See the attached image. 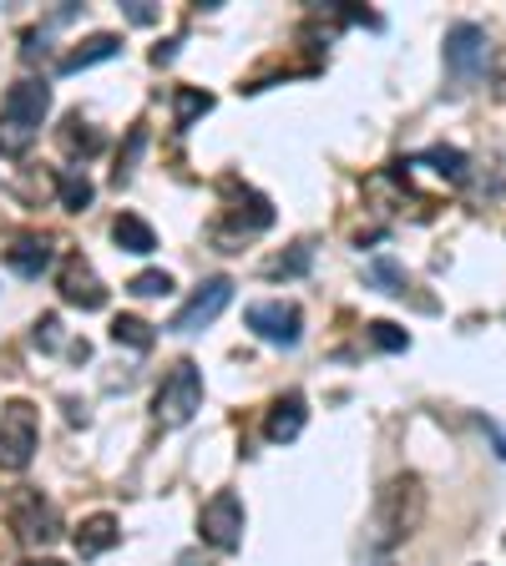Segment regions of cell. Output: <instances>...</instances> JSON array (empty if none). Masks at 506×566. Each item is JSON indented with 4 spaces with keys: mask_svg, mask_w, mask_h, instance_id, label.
Instances as JSON below:
<instances>
[{
    "mask_svg": "<svg viewBox=\"0 0 506 566\" xmlns=\"http://www.w3.org/2000/svg\"><path fill=\"white\" fill-rule=\"evenodd\" d=\"M309 409H304V395H284L274 400V409H268L264 420V435L274 440V446H289V440H299V430H304Z\"/></svg>",
    "mask_w": 506,
    "mask_h": 566,
    "instance_id": "11",
    "label": "cell"
},
{
    "mask_svg": "<svg viewBox=\"0 0 506 566\" xmlns=\"http://www.w3.org/2000/svg\"><path fill=\"white\" fill-rule=\"evenodd\" d=\"M177 566H198V556H183V562H177Z\"/></svg>",
    "mask_w": 506,
    "mask_h": 566,
    "instance_id": "28",
    "label": "cell"
},
{
    "mask_svg": "<svg viewBox=\"0 0 506 566\" xmlns=\"http://www.w3.org/2000/svg\"><path fill=\"white\" fill-rule=\"evenodd\" d=\"M421 516H426V490H421V481H415V475L386 481V490L375 496V511H370V546L395 552L400 541L415 536Z\"/></svg>",
    "mask_w": 506,
    "mask_h": 566,
    "instance_id": "1",
    "label": "cell"
},
{
    "mask_svg": "<svg viewBox=\"0 0 506 566\" xmlns=\"http://www.w3.org/2000/svg\"><path fill=\"white\" fill-rule=\"evenodd\" d=\"M203 112H214V96L198 92V86H177V96H173V122L177 127H193Z\"/></svg>",
    "mask_w": 506,
    "mask_h": 566,
    "instance_id": "18",
    "label": "cell"
},
{
    "mask_svg": "<svg viewBox=\"0 0 506 566\" xmlns=\"http://www.w3.org/2000/svg\"><path fill=\"white\" fill-rule=\"evenodd\" d=\"M127 293H137V299H168V293H173V278L147 268V274H137L133 284H127Z\"/></svg>",
    "mask_w": 506,
    "mask_h": 566,
    "instance_id": "21",
    "label": "cell"
},
{
    "mask_svg": "<svg viewBox=\"0 0 506 566\" xmlns=\"http://www.w3.org/2000/svg\"><path fill=\"white\" fill-rule=\"evenodd\" d=\"M198 531L214 552H239L243 546V500L233 490H218L198 516Z\"/></svg>",
    "mask_w": 506,
    "mask_h": 566,
    "instance_id": "6",
    "label": "cell"
},
{
    "mask_svg": "<svg viewBox=\"0 0 506 566\" xmlns=\"http://www.w3.org/2000/svg\"><path fill=\"white\" fill-rule=\"evenodd\" d=\"M122 541V527H117V516H87L77 527V552L81 556H102V552H112Z\"/></svg>",
    "mask_w": 506,
    "mask_h": 566,
    "instance_id": "12",
    "label": "cell"
},
{
    "mask_svg": "<svg viewBox=\"0 0 506 566\" xmlns=\"http://www.w3.org/2000/svg\"><path fill=\"white\" fill-rule=\"evenodd\" d=\"M370 339L386 349V355H400V349H411V334L395 330V324H386V319H375L370 324Z\"/></svg>",
    "mask_w": 506,
    "mask_h": 566,
    "instance_id": "22",
    "label": "cell"
},
{
    "mask_svg": "<svg viewBox=\"0 0 506 566\" xmlns=\"http://www.w3.org/2000/svg\"><path fill=\"white\" fill-rule=\"evenodd\" d=\"M36 344H41V349H56V344H61V319H56V314L41 319V324H36Z\"/></svg>",
    "mask_w": 506,
    "mask_h": 566,
    "instance_id": "25",
    "label": "cell"
},
{
    "mask_svg": "<svg viewBox=\"0 0 506 566\" xmlns=\"http://www.w3.org/2000/svg\"><path fill=\"white\" fill-rule=\"evenodd\" d=\"M36 440H41L36 405L11 400L0 409V471H26L31 455H36Z\"/></svg>",
    "mask_w": 506,
    "mask_h": 566,
    "instance_id": "4",
    "label": "cell"
},
{
    "mask_svg": "<svg viewBox=\"0 0 506 566\" xmlns=\"http://www.w3.org/2000/svg\"><path fill=\"white\" fill-rule=\"evenodd\" d=\"M46 566H61V562H46Z\"/></svg>",
    "mask_w": 506,
    "mask_h": 566,
    "instance_id": "29",
    "label": "cell"
},
{
    "mask_svg": "<svg viewBox=\"0 0 506 566\" xmlns=\"http://www.w3.org/2000/svg\"><path fill=\"white\" fill-rule=\"evenodd\" d=\"M486 46H492V41H486V31L471 26V21H461V26L446 31V77H451L461 92H467V86H476V81L486 77V56H492Z\"/></svg>",
    "mask_w": 506,
    "mask_h": 566,
    "instance_id": "5",
    "label": "cell"
},
{
    "mask_svg": "<svg viewBox=\"0 0 506 566\" xmlns=\"http://www.w3.org/2000/svg\"><path fill=\"white\" fill-rule=\"evenodd\" d=\"M426 162L446 177V183H467V152H456V147H430Z\"/></svg>",
    "mask_w": 506,
    "mask_h": 566,
    "instance_id": "19",
    "label": "cell"
},
{
    "mask_svg": "<svg viewBox=\"0 0 506 566\" xmlns=\"http://www.w3.org/2000/svg\"><path fill=\"white\" fill-rule=\"evenodd\" d=\"M56 289H61V299H67L71 309H81V314L107 309V284L96 278V268L87 264L81 253H71L67 264H61V274H56Z\"/></svg>",
    "mask_w": 506,
    "mask_h": 566,
    "instance_id": "7",
    "label": "cell"
},
{
    "mask_svg": "<svg viewBox=\"0 0 506 566\" xmlns=\"http://www.w3.org/2000/svg\"><path fill=\"white\" fill-rule=\"evenodd\" d=\"M127 15H133L137 26H152V21H158V11H152L147 0H133V5H127Z\"/></svg>",
    "mask_w": 506,
    "mask_h": 566,
    "instance_id": "27",
    "label": "cell"
},
{
    "mask_svg": "<svg viewBox=\"0 0 506 566\" xmlns=\"http://www.w3.org/2000/svg\"><path fill=\"white\" fill-rule=\"evenodd\" d=\"M112 339L127 344V349H137V355H147V349L158 344V334H152V324H147V319H137V314H117V319H112Z\"/></svg>",
    "mask_w": 506,
    "mask_h": 566,
    "instance_id": "17",
    "label": "cell"
},
{
    "mask_svg": "<svg viewBox=\"0 0 506 566\" xmlns=\"http://www.w3.org/2000/svg\"><path fill=\"white\" fill-rule=\"evenodd\" d=\"M502 168H506V158H502Z\"/></svg>",
    "mask_w": 506,
    "mask_h": 566,
    "instance_id": "30",
    "label": "cell"
},
{
    "mask_svg": "<svg viewBox=\"0 0 506 566\" xmlns=\"http://www.w3.org/2000/svg\"><path fill=\"white\" fill-rule=\"evenodd\" d=\"M228 299H233V284H228V278H208V284H203V289L193 293V299H187L183 309L173 314V324H168V330H173V334H198V330H208V324H214V319L228 309Z\"/></svg>",
    "mask_w": 506,
    "mask_h": 566,
    "instance_id": "8",
    "label": "cell"
},
{
    "mask_svg": "<svg viewBox=\"0 0 506 566\" xmlns=\"http://www.w3.org/2000/svg\"><path fill=\"white\" fill-rule=\"evenodd\" d=\"M492 92H496V96H502V102H506V51H502V56H496V61H492Z\"/></svg>",
    "mask_w": 506,
    "mask_h": 566,
    "instance_id": "26",
    "label": "cell"
},
{
    "mask_svg": "<svg viewBox=\"0 0 506 566\" xmlns=\"http://www.w3.org/2000/svg\"><path fill=\"white\" fill-rule=\"evenodd\" d=\"M5 264H11L15 274L36 278V274H46V264H51V249H46L41 238H15L11 249H5Z\"/></svg>",
    "mask_w": 506,
    "mask_h": 566,
    "instance_id": "13",
    "label": "cell"
},
{
    "mask_svg": "<svg viewBox=\"0 0 506 566\" xmlns=\"http://www.w3.org/2000/svg\"><path fill=\"white\" fill-rule=\"evenodd\" d=\"M56 187H61V203H67L71 212H81L87 208V203H92V183H87V177H81V172H56Z\"/></svg>",
    "mask_w": 506,
    "mask_h": 566,
    "instance_id": "20",
    "label": "cell"
},
{
    "mask_svg": "<svg viewBox=\"0 0 506 566\" xmlns=\"http://www.w3.org/2000/svg\"><path fill=\"white\" fill-rule=\"evenodd\" d=\"M249 330L258 334V339L268 344H299V334H304V314L294 309V303H253L249 309Z\"/></svg>",
    "mask_w": 506,
    "mask_h": 566,
    "instance_id": "9",
    "label": "cell"
},
{
    "mask_svg": "<svg viewBox=\"0 0 506 566\" xmlns=\"http://www.w3.org/2000/svg\"><path fill=\"white\" fill-rule=\"evenodd\" d=\"M112 238H117V249H127V253H152L158 249V233H152L137 212H122L117 223H112Z\"/></svg>",
    "mask_w": 506,
    "mask_h": 566,
    "instance_id": "16",
    "label": "cell"
},
{
    "mask_svg": "<svg viewBox=\"0 0 506 566\" xmlns=\"http://www.w3.org/2000/svg\"><path fill=\"white\" fill-rule=\"evenodd\" d=\"M61 147H67L71 158H96V152H102V132H96L92 122H81V112H71L67 122H61Z\"/></svg>",
    "mask_w": 506,
    "mask_h": 566,
    "instance_id": "15",
    "label": "cell"
},
{
    "mask_svg": "<svg viewBox=\"0 0 506 566\" xmlns=\"http://www.w3.org/2000/svg\"><path fill=\"white\" fill-rule=\"evenodd\" d=\"M15 531H21V541L36 546V541L61 536V521H56V511L41 496H21V506H15Z\"/></svg>",
    "mask_w": 506,
    "mask_h": 566,
    "instance_id": "10",
    "label": "cell"
},
{
    "mask_svg": "<svg viewBox=\"0 0 506 566\" xmlns=\"http://www.w3.org/2000/svg\"><path fill=\"white\" fill-rule=\"evenodd\" d=\"M46 112H51V86L46 81H15L5 92V102H0V152L5 158H26Z\"/></svg>",
    "mask_w": 506,
    "mask_h": 566,
    "instance_id": "2",
    "label": "cell"
},
{
    "mask_svg": "<svg viewBox=\"0 0 506 566\" xmlns=\"http://www.w3.org/2000/svg\"><path fill=\"white\" fill-rule=\"evenodd\" d=\"M370 274L380 278V284H386V293H405V274H400V268L390 264V258H375Z\"/></svg>",
    "mask_w": 506,
    "mask_h": 566,
    "instance_id": "24",
    "label": "cell"
},
{
    "mask_svg": "<svg viewBox=\"0 0 506 566\" xmlns=\"http://www.w3.org/2000/svg\"><path fill=\"white\" fill-rule=\"evenodd\" d=\"M304 268H309V249H294L289 258H268L264 274L268 278H294V274H304Z\"/></svg>",
    "mask_w": 506,
    "mask_h": 566,
    "instance_id": "23",
    "label": "cell"
},
{
    "mask_svg": "<svg viewBox=\"0 0 506 566\" xmlns=\"http://www.w3.org/2000/svg\"><path fill=\"white\" fill-rule=\"evenodd\" d=\"M122 51V41L117 36H92L87 46H77V51H67L61 56V71H87V67H96V61H112V56Z\"/></svg>",
    "mask_w": 506,
    "mask_h": 566,
    "instance_id": "14",
    "label": "cell"
},
{
    "mask_svg": "<svg viewBox=\"0 0 506 566\" xmlns=\"http://www.w3.org/2000/svg\"><path fill=\"white\" fill-rule=\"evenodd\" d=\"M198 409H203V369L193 365V359H177V365L162 374L158 395H152V415H158V425L177 430V425H187Z\"/></svg>",
    "mask_w": 506,
    "mask_h": 566,
    "instance_id": "3",
    "label": "cell"
}]
</instances>
